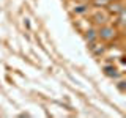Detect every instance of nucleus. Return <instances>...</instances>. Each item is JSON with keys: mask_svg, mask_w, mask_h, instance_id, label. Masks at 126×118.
I'll list each match as a JSON object with an SVG mask.
<instances>
[{"mask_svg": "<svg viewBox=\"0 0 126 118\" xmlns=\"http://www.w3.org/2000/svg\"><path fill=\"white\" fill-rule=\"evenodd\" d=\"M113 29H109V27H104V29H101V31H99V35H101V38H104V39H110L113 36Z\"/></svg>", "mask_w": 126, "mask_h": 118, "instance_id": "nucleus-1", "label": "nucleus"}, {"mask_svg": "<svg viewBox=\"0 0 126 118\" xmlns=\"http://www.w3.org/2000/svg\"><path fill=\"white\" fill-rule=\"evenodd\" d=\"M104 71H106V74H107V76H112V77H117L118 76V74L115 73V68H112V66H106Z\"/></svg>", "mask_w": 126, "mask_h": 118, "instance_id": "nucleus-2", "label": "nucleus"}, {"mask_svg": "<svg viewBox=\"0 0 126 118\" xmlns=\"http://www.w3.org/2000/svg\"><path fill=\"white\" fill-rule=\"evenodd\" d=\"M94 38H96L94 31H93V30H90L88 33H87V39H88V41H94Z\"/></svg>", "mask_w": 126, "mask_h": 118, "instance_id": "nucleus-3", "label": "nucleus"}, {"mask_svg": "<svg viewBox=\"0 0 126 118\" xmlns=\"http://www.w3.org/2000/svg\"><path fill=\"white\" fill-rule=\"evenodd\" d=\"M94 19H98V21L96 22H104V16H102V14H96V16H94Z\"/></svg>", "mask_w": 126, "mask_h": 118, "instance_id": "nucleus-4", "label": "nucleus"}, {"mask_svg": "<svg viewBox=\"0 0 126 118\" xmlns=\"http://www.w3.org/2000/svg\"><path fill=\"white\" fill-rule=\"evenodd\" d=\"M107 2H109V0H94V3H96V5H106Z\"/></svg>", "mask_w": 126, "mask_h": 118, "instance_id": "nucleus-5", "label": "nucleus"}, {"mask_svg": "<svg viewBox=\"0 0 126 118\" xmlns=\"http://www.w3.org/2000/svg\"><path fill=\"white\" fill-rule=\"evenodd\" d=\"M76 11H77V13H84V11H85V6H79Z\"/></svg>", "mask_w": 126, "mask_h": 118, "instance_id": "nucleus-6", "label": "nucleus"}, {"mask_svg": "<svg viewBox=\"0 0 126 118\" xmlns=\"http://www.w3.org/2000/svg\"><path fill=\"white\" fill-rule=\"evenodd\" d=\"M118 88H120V90H125V85H123V82H120V85H118Z\"/></svg>", "mask_w": 126, "mask_h": 118, "instance_id": "nucleus-7", "label": "nucleus"}]
</instances>
